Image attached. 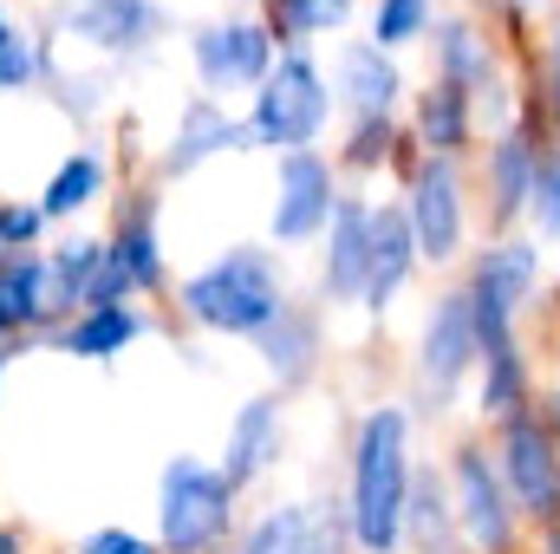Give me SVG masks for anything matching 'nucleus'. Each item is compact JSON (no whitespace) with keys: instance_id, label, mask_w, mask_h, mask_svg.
I'll use <instances>...</instances> for the list:
<instances>
[{"instance_id":"33","label":"nucleus","mask_w":560,"mask_h":554,"mask_svg":"<svg viewBox=\"0 0 560 554\" xmlns=\"http://www.w3.org/2000/svg\"><path fill=\"white\" fill-rule=\"evenodd\" d=\"M522 85H528V105L541 112L548 138L560 143V7L548 13V26L535 33V46L522 59Z\"/></svg>"},{"instance_id":"43","label":"nucleus","mask_w":560,"mask_h":554,"mask_svg":"<svg viewBox=\"0 0 560 554\" xmlns=\"http://www.w3.org/2000/svg\"><path fill=\"white\" fill-rule=\"evenodd\" d=\"M13 359H20V353H13V346L0 339V392H7V372H13Z\"/></svg>"},{"instance_id":"20","label":"nucleus","mask_w":560,"mask_h":554,"mask_svg":"<svg viewBox=\"0 0 560 554\" xmlns=\"http://www.w3.org/2000/svg\"><path fill=\"white\" fill-rule=\"evenodd\" d=\"M405 131L418 143V157H443V163H469L482 150V118H476V99L443 85V79H423L411 85V105H405Z\"/></svg>"},{"instance_id":"17","label":"nucleus","mask_w":560,"mask_h":554,"mask_svg":"<svg viewBox=\"0 0 560 554\" xmlns=\"http://www.w3.org/2000/svg\"><path fill=\"white\" fill-rule=\"evenodd\" d=\"M365 268H372V196L346 189L319 249H313V300L326 313H346L365 300Z\"/></svg>"},{"instance_id":"24","label":"nucleus","mask_w":560,"mask_h":554,"mask_svg":"<svg viewBox=\"0 0 560 554\" xmlns=\"http://www.w3.org/2000/svg\"><path fill=\"white\" fill-rule=\"evenodd\" d=\"M150 333H156V313L143 300H112V307H85V313L59 320L46 346L66 353V359H85V366H112Z\"/></svg>"},{"instance_id":"16","label":"nucleus","mask_w":560,"mask_h":554,"mask_svg":"<svg viewBox=\"0 0 560 554\" xmlns=\"http://www.w3.org/2000/svg\"><path fill=\"white\" fill-rule=\"evenodd\" d=\"M326 72H332L339 125H359V118H405V105H411V72H405V59L385 53V46H372L365 33H359V39H339L332 59H326Z\"/></svg>"},{"instance_id":"14","label":"nucleus","mask_w":560,"mask_h":554,"mask_svg":"<svg viewBox=\"0 0 560 554\" xmlns=\"http://www.w3.org/2000/svg\"><path fill=\"white\" fill-rule=\"evenodd\" d=\"M170 33L163 0H52V39H72L98 66H138Z\"/></svg>"},{"instance_id":"12","label":"nucleus","mask_w":560,"mask_h":554,"mask_svg":"<svg viewBox=\"0 0 560 554\" xmlns=\"http://www.w3.org/2000/svg\"><path fill=\"white\" fill-rule=\"evenodd\" d=\"M476 359H482V339H476V320H469V300L463 287L450 280L418 320V339H411V379H418L423 405L430 412H450L469 379H476Z\"/></svg>"},{"instance_id":"1","label":"nucleus","mask_w":560,"mask_h":554,"mask_svg":"<svg viewBox=\"0 0 560 554\" xmlns=\"http://www.w3.org/2000/svg\"><path fill=\"white\" fill-rule=\"evenodd\" d=\"M418 476V424L411 405H365L346 443V529L352 554H405V503Z\"/></svg>"},{"instance_id":"7","label":"nucleus","mask_w":560,"mask_h":554,"mask_svg":"<svg viewBox=\"0 0 560 554\" xmlns=\"http://www.w3.org/2000/svg\"><path fill=\"white\" fill-rule=\"evenodd\" d=\"M548 150H560V143L548 138V125H541L535 105H528L509 131H489V138H482V150L469 157L482 235H515V229H528V203H535V183H541Z\"/></svg>"},{"instance_id":"9","label":"nucleus","mask_w":560,"mask_h":554,"mask_svg":"<svg viewBox=\"0 0 560 554\" xmlns=\"http://www.w3.org/2000/svg\"><path fill=\"white\" fill-rule=\"evenodd\" d=\"M275 59L280 46L255 7H235V13H215V20L189 26V79L215 105H235V99L248 105V92L275 72Z\"/></svg>"},{"instance_id":"30","label":"nucleus","mask_w":560,"mask_h":554,"mask_svg":"<svg viewBox=\"0 0 560 554\" xmlns=\"http://www.w3.org/2000/svg\"><path fill=\"white\" fill-rule=\"evenodd\" d=\"M405 554H463L450 483H443V457H418L411 503H405Z\"/></svg>"},{"instance_id":"37","label":"nucleus","mask_w":560,"mask_h":554,"mask_svg":"<svg viewBox=\"0 0 560 554\" xmlns=\"http://www.w3.org/2000/svg\"><path fill=\"white\" fill-rule=\"evenodd\" d=\"M52 242V222L39 196H0V255H33Z\"/></svg>"},{"instance_id":"29","label":"nucleus","mask_w":560,"mask_h":554,"mask_svg":"<svg viewBox=\"0 0 560 554\" xmlns=\"http://www.w3.org/2000/svg\"><path fill=\"white\" fill-rule=\"evenodd\" d=\"M332 163L339 176H405L418 163V143L405 131V118H359V125H339L332 143Z\"/></svg>"},{"instance_id":"3","label":"nucleus","mask_w":560,"mask_h":554,"mask_svg":"<svg viewBox=\"0 0 560 554\" xmlns=\"http://www.w3.org/2000/svg\"><path fill=\"white\" fill-rule=\"evenodd\" d=\"M456 287L469 300V320H476V339L482 353L489 346H509L522 339L528 313H541V293H548V249L515 229V235H482L469 249V262L456 268Z\"/></svg>"},{"instance_id":"5","label":"nucleus","mask_w":560,"mask_h":554,"mask_svg":"<svg viewBox=\"0 0 560 554\" xmlns=\"http://www.w3.org/2000/svg\"><path fill=\"white\" fill-rule=\"evenodd\" d=\"M242 529V489L215 470V457H163L156 470V549L163 554H222Z\"/></svg>"},{"instance_id":"25","label":"nucleus","mask_w":560,"mask_h":554,"mask_svg":"<svg viewBox=\"0 0 560 554\" xmlns=\"http://www.w3.org/2000/svg\"><path fill=\"white\" fill-rule=\"evenodd\" d=\"M59 326L52 313V287H46V249L33 255H0V339L13 353L46 346Z\"/></svg>"},{"instance_id":"13","label":"nucleus","mask_w":560,"mask_h":554,"mask_svg":"<svg viewBox=\"0 0 560 554\" xmlns=\"http://www.w3.org/2000/svg\"><path fill=\"white\" fill-rule=\"evenodd\" d=\"M346 196V176L332 163V150H293L275 157V203H268V249L293 255V249H319L332 209Z\"/></svg>"},{"instance_id":"39","label":"nucleus","mask_w":560,"mask_h":554,"mask_svg":"<svg viewBox=\"0 0 560 554\" xmlns=\"http://www.w3.org/2000/svg\"><path fill=\"white\" fill-rule=\"evenodd\" d=\"M72 554H163L156 549V535H143V529H125V522H98V529H85Z\"/></svg>"},{"instance_id":"27","label":"nucleus","mask_w":560,"mask_h":554,"mask_svg":"<svg viewBox=\"0 0 560 554\" xmlns=\"http://www.w3.org/2000/svg\"><path fill=\"white\" fill-rule=\"evenodd\" d=\"M255 13L268 20L280 53H319V46L352 33L365 0H255Z\"/></svg>"},{"instance_id":"8","label":"nucleus","mask_w":560,"mask_h":554,"mask_svg":"<svg viewBox=\"0 0 560 554\" xmlns=\"http://www.w3.org/2000/svg\"><path fill=\"white\" fill-rule=\"evenodd\" d=\"M443 483H450L463 554H522L528 549V529H522V516H515V503L502 489L489 437H456L450 457H443Z\"/></svg>"},{"instance_id":"19","label":"nucleus","mask_w":560,"mask_h":554,"mask_svg":"<svg viewBox=\"0 0 560 554\" xmlns=\"http://www.w3.org/2000/svg\"><path fill=\"white\" fill-rule=\"evenodd\" d=\"M280 457H287V399H280V392H255V399H242L235 417H229V430H222V457H215V470L248 496V489H261V483L280 470Z\"/></svg>"},{"instance_id":"40","label":"nucleus","mask_w":560,"mask_h":554,"mask_svg":"<svg viewBox=\"0 0 560 554\" xmlns=\"http://www.w3.org/2000/svg\"><path fill=\"white\" fill-rule=\"evenodd\" d=\"M0 554H33V529L26 522H0Z\"/></svg>"},{"instance_id":"38","label":"nucleus","mask_w":560,"mask_h":554,"mask_svg":"<svg viewBox=\"0 0 560 554\" xmlns=\"http://www.w3.org/2000/svg\"><path fill=\"white\" fill-rule=\"evenodd\" d=\"M528 235L541 249H560V150H548V163H541V183L528 203Z\"/></svg>"},{"instance_id":"31","label":"nucleus","mask_w":560,"mask_h":554,"mask_svg":"<svg viewBox=\"0 0 560 554\" xmlns=\"http://www.w3.org/2000/svg\"><path fill=\"white\" fill-rule=\"evenodd\" d=\"M46 59H52V33H39L13 0H0V99L46 85Z\"/></svg>"},{"instance_id":"26","label":"nucleus","mask_w":560,"mask_h":554,"mask_svg":"<svg viewBox=\"0 0 560 554\" xmlns=\"http://www.w3.org/2000/svg\"><path fill=\"white\" fill-rule=\"evenodd\" d=\"M112 176H118V163H112L98 143H72V150L52 163V176L39 183L46 222H52V229H79V216H92V209L112 196Z\"/></svg>"},{"instance_id":"23","label":"nucleus","mask_w":560,"mask_h":554,"mask_svg":"<svg viewBox=\"0 0 560 554\" xmlns=\"http://www.w3.org/2000/svg\"><path fill=\"white\" fill-rule=\"evenodd\" d=\"M535 405H541V359H535L528 333L509 339V346H489L476 359V379H469V412L495 430V424L535 412Z\"/></svg>"},{"instance_id":"32","label":"nucleus","mask_w":560,"mask_h":554,"mask_svg":"<svg viewBox=\"0 0 560 554\" xmlns=\"http://www.w3.org/2000/svg\"><path fill=\"white\" fill-rule=\"evenodd\" d=\"M436 13H443V0H365V39L405 59L411 46L430 39Z\"/></svg>"},{"instance_id":"42","label":"nucleus","mask_w":560,"mask_h":554,"mask_svg":"<svg viewBox=\"0 0 560 554\" xmlns=\"http://www.w3.org/2000/svg\"><path fill=\"white\" fill-rule=\"evenodd\" d=\"M528 554H560V529H541V535L528 542Z\"/></svg>"},{"instance_id":"35","label":"nucleus","mask_w":560,"mask_h":554,"mask_svg":"<svg viewBox=\"0 0 560 554\" xmlns=\"http://www.w3.org/2000/svg\"><path fill=\"white\" fill-rule=\"evenodd\" d=\"M287 554H352V529H346V503H306Z\"/></svg>"},{"instance_id":"11","label":"nucleus","mask_w":560,"mask_h":554,"mask_svg":"<svg viewBox=\"0 0 560 554\" xmlns=\"http://www.w3.org/2000/svg\"><path fill=\"white\" fill-rule=\"evenodd\" d=\"M170 293V249H163V183L143 176L138 189L118 203L112 229H105V280L92 307L112 300H156Z\"/></svg>"},{"instance_id":"28","label":"nucleus","mask_w":560,"mask_h":554,"mask_svg":"<svg viewBox=\"0 0 560 554\" xmlns=\"http://www.w3.org/2000/svg\"><path fill=\"white\" fill-rule=\"evenodd\" d=\"M105 280V235L92 229H66L59 242H46V287H52V313L72 320L98 300Z\"/></svg>"},{"instance_id":"41","label":"nucleus","mask_w":560,"mask_h":554,"mask_svg":"<svg viewBox=\"0 0 560 554\" xmlns=\"http://www.w3.org/2000/svg\"><path fill=\"white\" fill-rule=\"evenodd\" d=\"M541 307H548V326H555V339H560V275H555V287L541 293Z\"/></svg>"},{"instance_id":"36","label":"nucleus","mask_w":560,"mask_h":554,"mask_svg":"<svg viewBox=\"0 0 560 554\" xmlns=\"http://www.w3.org/2000/svg\"><path fill=\"white\" fill-rule=\"evenodd\" d=\"M560 0H469V13L476 20H489L509 46H535V33L548 26V13H555Z\"/></svg>"},{"instance_id":"4","label":"nucleus","mask_w":560,"mask_h":554,"mask_svg":"<svg viewBox=\"0 0 560 554\" xmlns=\"http://www.w3.org/2000/svg\"><path fill=\"white\" fill-rule=\"evenodd\" d=\"M339 118V99H332V72L319 53H280L275 72L248 92L242 105V125H248V150H326V131Z\"/></svg>"},{"instance_id":"6","label":"nucleus","mask_w":560,"mask_h":554,"mask_svg":"<svg viewBox=\"0 0 560 554\" xmlns=\"http://www.w3.org/2000/svg\"><path fill=\"white\" fill-rule=\"evenodd\" d=\"M398 209L418 235V262L450 275L469 262L476 249V183H469V163H443V157H418L405 176H398Z\"/></svg>"},{"instance_id":"18","label":"nucleus","mask_w":560,"mask_h":554,"mask_svg":"<svg viewBox=\"0 0 560 554\" xmlns=\"http://www.w3.org/2000/svg\"><path fill=\"white\" fill-rule=\"evenodd\" d=\"M229 150H248L242 112H235V105H215V99H202V92H189V99L176 105V125H170L163 150L150 157V176H156V183H183V176H196L202 163H215V157H229Z\"/></svg>"},{"instance_id":"2","label":"nucleus","mask_w":560,"mask_h":554,"mask_svg":"<svg viewBox=\"0 0 560 554\" xmlns=\"http://www.w3.org/2000/svg\"><path fill=\"white\" fill-rule=\"evenodd\" d=\"M293 280H287V255L268 242H229L222 255H209L202 268L170 280V307L183 313V326L209 333V339H261L287 313Z\"/></svg>"},{"instance_id":"15","label":"nucleus","mask_w":560,"mask_h":554,"mask_svg":"<svg viewBox=\"0 0 560 554\" xmlns=\"http://www.w3.org/2000/svg\"><path fill=\"white\" fill-rule=\"evenodd\" d=\"M423 53H430V79H443V85H456V92H469V99H482L495 79L515 72V66H509L515 46H509L489 20H476L469 7H443L436 26H430V39H423Z\"/></svg>"},{"instance_id":"22","label":"nucleus","mask_w":560,"mask_h":554,"mask_svg":"<svg viewBox=\"0 0 560 554\" xmlns=\"http://www.w3.org/2000/svg\"><path fill=\"white\" fill-rule=\"evenodd\" d=\"M255 353H261V372L275 379V392H300V385H313L319 379V366H326V307L319 300H287V313H280L275 326L255 339Z\"/></svg>"},{"instance_id":"10","label":"nucleus","mask_w":560,"mask_h":554,"mask_svg":"<svg viewBox=\"0 0 560 554\" xmlns=\"http://www.w3.org/2000/svg\"><path fill=\"white\" fill-rule=\"evenodd\" d=\"M489 450H495V470H502V489H509L522 529L528 535L560 529V424L548 417V405L495 424Z\"/></svg>"},{"instance_id":"34","label":"nucleus","mask_w":560,"mask_h":554,"mask_svg":"<svg viewBox=\"0 0 560 554\" xmlns=\"http://www.w3.org/2000/svg\"><path fill=\"white\" fill-rule=\"evenodd\" d=\"M46 85H52V99H59V112H72L79 125H92L105 105H112V79L105 72H66V59H59V39H52V59H46Z\"/></svg>"},{"instance_id":"44","label":"nucleus","mask_w":560,"mask_h":554,"mask_svg":"<svg viewBox=\"0 0 560 554\" xmlns=\"http://www.w3.org/2000/svg\"><path fill=\"white\" fill-rule=\"evenodd\" d=\"M541 405H548V417H555V424H560V392H548V399H541Z\"/></svg>"},{"instance_id":"21","label":"nucleus","mask_w":560,"mask_h":554,"mask_svg":"<svg viewBox=\"0 0 560 554\" xmlns=\"http://www.w3.org/2000/svg\"><path fill=\"white\" fill-rule=\"evenodd\" d=\"M418 268H423L418 235H411L398 196H372V268H365V300H359V313H365V320H385V313L411 293Z\"/></svg>"}]
</instances>
